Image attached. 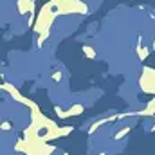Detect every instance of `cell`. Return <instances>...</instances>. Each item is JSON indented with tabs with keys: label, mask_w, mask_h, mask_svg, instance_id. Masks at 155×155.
<instances>
[{
	"label": "cell",
	"mask_w": 155,
	"mask_h": 155,
	"mask_svg": "<svg viewBox=\"0 0 155 155\" xmlns=\"http://www.w3.org/2000/svg\"><path fill=\"white\" fill-rule=\"evenodd\" d=\"M27 7L33 9V2H31V0H18V9H20V13L27 11Z\"/></svg>",
	"instance_id": "1"
}]
</instances>
